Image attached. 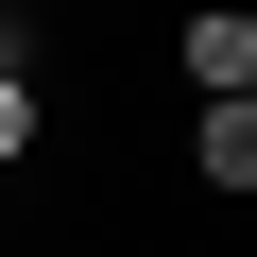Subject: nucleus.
<instances>
[{
    "instance_id": "obj_1",
    "label": "nucleus",
    "mask_w": 257,
    "mask_h": 257,
    "mask_svg": "<svg viewBox=\"0 0 257 257\" xmlns=\"http://www.w3.org/2000/svg\"><path fill=\"white\" fill-rule=\"evenodd\" d=\"M172 172H189L206 206H257V103H189V120H172Z\"/></svg>"
},
{
    "instance_id": "obj_2",
    "label": "nucleus",
    "mask_w": 257,
    "mask_h": 257,
    "mask_svg": "<svg viewBox=\"0 0 257 257\" xmlns=\"http://www.w3.org/2000/svg\"><path fill=\"white\" fill-rule=\"evenodd\" d=\"M172 86L189 103H240L257 86V18H240V0H189V18H172Z\"/></svg>"
},
{
    "instance_id": "obj_3",
    "label": "nucleus",
    "mask_w": 257,
    "mask_h": 257,
    "mask_svg": "<svg viewBox=\"0 0 257 257\" xmlns=\"http://www.w3.org/2000/svg\"><path fill=\"white\" fill-rule=\"evenodd\" d=\"M35 155H52V86H35V69H0V189H18Z\"/></svg>"
},
{
    "instance_id": "obj_4",
    "label": "nucleus",
    "mask_w": 257,
    "mask_h": 257,
    "mask_svg": "<svg viewBox=\"0 0 257 257\" xmlns=\"http://www.w3.org/2000/svg\"><path fill=\"white\" fill-rule=\"evenodd\" d=\"M240 103H257V86H240Z\"/></svg>"
}]
</instances>
